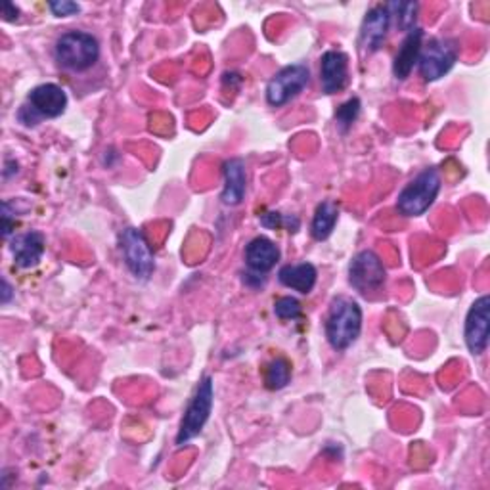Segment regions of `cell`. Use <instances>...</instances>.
Returning <instances> with one entry per match:
<instances>
[{
    "mask_svg": "<svg viewBox=\"0 0 490 490\" xmlns=\"http://www.w3.org/2000/svg\"><path fill=\"white\" fill-rule=\"evenodd\" d=\"M48 8L56 17L75 15V14L81 12V6L77 3H69V0H56V3H50Z\"/></svg>",
    "mask_w": 490,
    "mask_h": 490,
    "instance_id": "cell-24",
    "label": "cell"
},
{
    "mask_svg": "<svg viewBox=\"0 0 490 490\" xmlns=\"http://www.w3.org/2000/svg\"><path fill=\"white\" fill-rule=\"evenodd\" d=\"M326 338L334 351H347L362 331V309L353 297L339 295L329 305L326 317Z\"/></svg>",
    "mask_w": 490,
    "mask_h": 490,
    "instance_id": "cell-1",
    "label": "cell"
},
{
    "mask_svg": "<svg viewBox=\"0 0 490 490\" xmlns=\"http://www.w3.org/2000/svg\"><path fill=\"white\" fill-rule=\"evenodd\" d=\"M464 336L471 355L479 357L486 351L490 339V295H481L471 305L466 317Z\"/></svg>",
    "mask_w": 490,
    "mask_h": 490,
    "instance_id": "cell-10",
    "label": "cell"
},
{
    "mask_svg": "<svg viewBox=\"0 0 490 490\" xmlns=\"http://www.w3.org/2000/svg\"><path fill=\"white\" fill-rule=\"evenodd\" d=\"M320 83L326 94H338L348 84V56L341 50H328L322 56Z\"/></svg>",
    "mask_w": 490,
    "mask_h": 490,
    "instance_id": "cell-12",
    "label": "cell"
},
{
    "mask_svg": "<svg viewBox=\"0 0 490 490\" xmlns=\"http://www.w3.org/2000/svg\"><path fill=\"white\" fill-rule=\"evenodd\" d=\"M424 46V31L422 29H412L407 39L402 41L400 50L397 52L395 56V64H393V74L398 81H405L407 77H410L414 65L417 64L419 52H422Z\"/></svg>",
    "mask_w": 490,
    "mask_h": 490,
    "instance_id": "cell-16",
    "label": "cell"
},
{
    "mask_svg": "<svg viewBox=\"0 0 490 490\" xmlns=\"http://www.w3.org/2000/svg\"><path fill=\"white\" fill-rule=\"evenodd\" d=\"M278 279L279 284L293 289V291H299L303 295H309L314 286H317V279H318V270L314 265H310V262H299V265H286L279 269L278 272Z\"/></svg>",
    "mask_w": 490,
    "mask_h": 490,
    "instance_id": "cell-17",
    "label": "cell"
},
{
    "mask_svg": "<svg viewBox=\"0 0 490 490\" xmlns=\"http://www.w3.org/2000/svg\"><path fill=\"white\" fill-rule=\"evenodd\" d=\"M301 303L295 297H279L274 303V314L279 320H297L301 317Z\"/></svg>",
    "mask_w": 490,
    "mask_h": 490,
    "instance_id": "cell-22",
    "label": "cell"
},
{
    "mask_svg": "<svg viewBox=\"0 0 490 490\" xmlns=\"http://www.w3.org/2000/svg\"><path fill=\"white\" fill-rule=\"evenodd\" d=\"M12 297H14V289L8 279L3 278V293H0V301H3V305H8L12 301Z\"/></svg>",
    "mask_w": 490,
    "mask_h": 490,
    "instance_id": "cell-26",
    "label": "cell"
},
{
    "mask_svg": "<svg viewBox=\"0 0 490 490\" xmlns=\"http://www.w3.org/2000/svg\"><path fill=\"white\" fill-rule=\"evenodd\" d=\"M391 20L393 15L387 5H377L366 14L360 31V44L366 52H377L383 46L385 39H387Z\"/></svg>",
    "mask_w": 490,
    "mask_h": 490,
    "instance_id": "cell-11",
    "label": "cell"
},
{
    "mask_svg": "<svg viewBox=\"0 0 490 490\" xmlns=\"http://www.w3.org/2000/svg\"><path fill=\"white\" fill-rule=\"evenodd\" d=\"M10 251L20 269L37 267L44 255V236L37 230L17 234L10 241Z\"/></svg>",
    "mask_w": 490,
    "mask_h": 490,
    "instance_id": "cell-13",
    "label": "cell"
},
{
    "mask_svg": "<svg viewBox=\"0 0 490 490\" xmlns=\"http://www.w3.org/2000/svg\"><path fill=\"white\" fill-rule=\"evenodd\" d=\"M289 379H291V364L286 358L278 357L267 366L265 383L270 391L284 389L286 385L289 383Z\"/></svg>",
    "mask_w": 490,
    "mask_h": 490,
    "instance_id": "cell-19",
    "label": "cell"
},
{
    "mask_svg": "<svg viewBox=\"0 0 490 490\" xmlns=\"http://www.w3.org/2000/svg\"><path fill=\"white\" fill-rule=\"evenodd\" d=\"M17 15H20V10L15 8V5L6 3L5 8H3V17H5V22H15V20H17Z\"/></svg>",
    "mask_w": 490,
    "mask_h": 490,
    "instance_id": "cell-25",
    "label": "cell"
},
{
    "mask_svg": "<svg viewBox=\"0 0 490 490\" xmlns=\"http://www.w3.org/2000/svg\"><path fill=\"white\" fill-rule=\"evenodd\" d=\"M291 220H295V217H284L282 213H267L260 217V224L267 226V229H279V226H288L289 232H295L297 229L295 226H291Z\"/></svg>",
    "mask_w": 490,
    "mask_h": 490,
    "instance_id": "cell-23",
    "label": "cell"
},
{
    "mask_svg": "<svg viewBox=\"0 0 490 490\" xmlns=\"http://www.w3.org/2000/svg\"><path fill=\"white\" fill-rule=\"evenodd\" d=\"M387 6H389L391 15H397L398 27L410 33L414 29L419 6L416 3H393V5H387Z\"/></svg>",
    "mask_w": 490,
    "mask_h": 490,
    "instance_id": "cell-20",
    "label": "cell"
},
{
    "mask_svg": "<svg viewBox=\"0 0 490 490\" xmlns=\"http://www.w3.org/2000/svg\"><path fill=\"white\" fill-rule=\"evenodd\" d=\"M458 60V43L452 39H431L419 52V75L427 83L445 77Z\"/></svg>",
    "mask_w": 490,
    "mask_h": 490,
    "instance_id": "cell-6",
    "label": "cell"
},
{
    "mask_svg": "<svg viewBox=\"0 0 490 490\" xmlns=\"http://www.w3.org/2000/svg\"><path fill=\"white\" fill-rule=\"evenodd\" d=\"M385 279H387V270L374 251L364 250L355 255L348 267V284L358 293L368 295L379 291L385 286Z\"/></svg>",
    "mask_w": 490,
    "mask_h": 490,
    "instance_id": "cell-8",
    "label": "cell"
},
{
    "mask_svg": "<svg viewBox=\"0 0 490 490\" xmlns=\"http://www.w3.org/2000/svg\"><path fill=\"white\" fill-rule=\"evenodd\" d=\"M54 56L64 69L83 74L96 65L100 58V43L93 33L67 31L56 41Z\"/></svg>",
    "mask_w": 490,
    "mask_h": 490,
    "instance_id": "cell-2",
    "label": "cell"
},
{
    "mask_svg": "<svg viewBox=\"0 0 490 490\" xmlns=\"http://www.w3.org/2000/svg\"><path fill=\"white\" fill-rule=\"evenodd\" d=\"M121 251L125 265L138 279H148L153 274L155 260L144 234L138 229H125L121 234Z\"/></svg>",
    "mask_w": 490,
    "mask_h": 490,
    "instance_id": "cell-9",
    "label": "cell"
},
{
    "mask_svg": "<svg viewBox=\"0 0 490 490\" xmlns=\"http://www.w3.org/2000/svg\"><path fill=\"white\" fill-rule=\"evenodd\" d=\"M360 115V100L358 98H351L347 100L345 103H341L339 110L336 112V121L338 127L341 132H347L348 129L353 127V122L358 119Z\"/></svg>",
    "mask_w": 490,
    "mask_h": 490,
    "instance_id": "cell-21",
    "label": "cell"
},
{
    "mask_svg": "<svg viewBox=\"0 0 490 490\" xmlns=\"http://www.w3.org/2000/svg\"><path fill=\"white\" fill-rule=\"evenodd\" d=\"M309 81H310V72L307 65L303 64L286 65L269 81L267 102L272 108H282L307 89Z\"/></svg>",
    "mask_w": 490,
    "mask_h": 490,
    "instance_id": "cell-7",
    "label": "cell"
},
{
    "mask_svg": "<svg viewBox=\"0 0 490 490\" xmlns=\"http://www.w3.org/2000/svg\"><path fill=\"white\" fill-rule=\"evenodd\" d=\"M224 172V190H222V203L234 207L243 201L245 188H248V174H245V163L240 157H232V160L222 165Z\"/></svg>",
    "mask_w": 490,
    "mask_h": 490,
    "instance_id": "cell-15",
    "label": "cell"
},
{
    "mask_svg": "<svg viewBox=\"0 0 490 490\" xmlns=\"http://www.w3.org/2000/svg\"><path fill=\"white\" fill-rule=\"evenodd\" d=\"M441 184L443 182H441L439 171L433 167L424 169L416 179H412L405 188H402L397 200L398 213L405 217L424 215L435 203L436 196H439Z\"/></svg>",
    "mask_w": 490,
    "mask_h": 490,
    "instance_id": "cell-3",
    "label": "cell"
},
{
    "mask_svg": "<svg viewBox=\"0 0 490 490\" xmlns=\"http://www.w3.org/2000/svg\"><path fill=\"white\" fill-rule=\"evenodd\" d=\"M213 400H215V385L211 377L205 376L200 381L196 395L191 397L190 405L184 412L181 429L177 435L179 446L190 443L191 439H196V436L203 431L205 424L209 422V416H211V410H213Z\"/></svg>",
    "mask_w": 490,
    "mask_h": 490,
    "instance_id": "cell-5",
    "label": "cell"
},
{
    "mask_svg": "<svg viewBox=\"0 0 490 490\" xmlns=\"http://www.w3.org/2000/svg\"><path fill=\"white\" fill-rule=\"evenodd\" d=\"M278 260H279L278 245L265 236L253 238L248 243V248H245V265H248L250 270L255 274L270 272Z\"/></svg>",
    "mask_w": 490,
    "mask_h": 490,
    "instance_id": "cell-14",
    "label": "cell"
},
{
    "mask_svg": "<svg viewBox=\"0 0 490 490\" xmlns=\"http://www.w3.org/2000/svg\"><path fill=\"white\" fill-rule=\"evenodd\" d=\"M67 108V93L54 83L39 84L29 93L27 102L22 106L17 119L25 127L39 125L43 119H56Z\"/></svg>",
    "mask_w": 490,
    "mask_h": 490,
    "instance_id": "cell-4",
    "label": "cell"
},
{
    "mask_svg": "<svg viewBox=\"0 0 490 490\" xmlns=\"http://www.w3.org/2000/svg\"><path fill=\"white\" fill-rule=\"evenodd\" d=\"M338 219H339L338 205L334 201H322L317 207V211H314V217H312V226H310L312 238L318 240V241L328 240L336 229Z\"/></svg>",
    "mask_w": 490,
    "mask_h": 490,
    "instance_id": "cell-18",
    "label": "cell"
}]
</instances>
